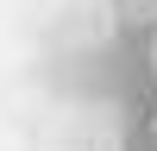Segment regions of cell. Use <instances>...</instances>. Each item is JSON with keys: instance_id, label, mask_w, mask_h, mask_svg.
I'll use <instances>...</instances> for the list:
<instances>
[{"instance_id": "cell-1", "label": "cell", "mask_w": 157, "mask_h": 151, "mask_svg": "<svg viewBox=\"0 0 157 151\" xmlns=\"http://www.w3.org/2000/svg\"><path fill=\"white\" fill-rule=\"evenodd\" d=\"M120 19L126 25H151L157 19V0H120Z\"/></svg>"}]
</instances>
